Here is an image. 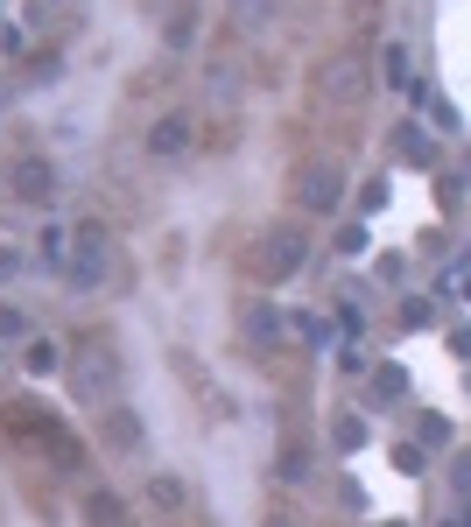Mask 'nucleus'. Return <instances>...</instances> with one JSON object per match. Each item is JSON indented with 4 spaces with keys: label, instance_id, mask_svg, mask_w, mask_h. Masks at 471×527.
<instances>
[{
    "label": "nucleus",
    "instance_id": "nucleus-7",
    "mask_svg": "<svg viewBox=\"0 0 471 527\" xmlns=\"http://www.w3.org/2000/svg\"><path fill=\"white\" fill-rule=\"evenodd\" d=\"M148 500H155V506H184V478H169V472L148 478Z\"/></svg>",
    "mask_w": 471,
    "mask_h": 527
},
{
    "label": "nucleus",
    "instance_id": "nucleus-9",
    "mask_svg": "<svg viewBox=\"0 0 471 527\" xmlns=\"http://www.w3.org/2000/svg\"><path fill=\"white\" fill-rule=\"evenodd\" d=\"M401 155H408V162H429L436 148H429V134H422V127H408V141H401Z\"/></svg>",
    "mask_w": 471,
    "mask_h": 527
},
{
    "label": "nucleus",
    "instance_id": "nucleus-2",
    "mask_svg": "<svg viewBox=\"0 0 471 527\" xmlns=\"http://www.w3.org/2000/svg\"><path fill=\"white\" fill-rule=\"evenodd\" d=\"M71 274H78L85 289L105 282V225H78V261H71Z\"/></svg>",
    "mask_w": 471,
    "mask_h": 527
},
{
    "label": "nucleus",
    "instance_id": "nucleus-12",
    "mask_svg": "<svg viewBox=\"0 0 471 527\" xmlns=\"http://www.w3.org/2000/svg\"><path fill=\"white\" fill-rule=\"evenodd\" d=\"M450 485H457V492L471 500V464H457V472H450Z\"/></svg>",
    "mask_w": 471,
    "mask_h": 527
},
{
    "label": "nucleus",
    "instance_id": "nucleus-6",
    "mask_svg": "<svg viewBox=\"0 0 471 527\" xmlns=\"http://www.w3.org/2000/svg\"><path fill=\"white\" fill-rule=\"evenodd\" d=\"M184 141H190V120H162V127L148 134V148H155V155H176Z\"/></svg>",
    "mask_w": 471,
    "mask_h": 527
},
{
    "label": "nucleus",
    "instance_id": "nucleus-10",
    "mask_svg": "<svg viewBox=\"0 0 471 527\" xmlns=\"http://www.w3.org/2000/svg\"><path fill=\"white\" fill-rule=\"evenodd\" d=\"M22 331H28V316H22V310H7V303H0V338H22Z\"/></svg>",
    "mask_w": 471,
    "mask_h": 527
},
{
    "label": "nucleus",
    "instance_id": "nucleus-1",
    "mask_svg": "<svg viewBox=\"0 0 471 527\" xmlns=\"http://www.w3.org/2000/svg\"><path fill=\"white\" fill-rule=\"evenodd\" d=\"M71 387H78V401H113V387H120V359H113V352H85L78 373H71Z\"/></svg>",
    "mask_w": 471,
    "mask_h": 527
},
{
    "label": "nucleus",
    "instance_id": "nucleus-4",
    "mask_svg": "<svg viewBox=\"0 0 471 527\" xmlns=\"http://www.w3.org/2000/svg\"><path fill=\"white\" fill-rule=\"evenodd\" d=\"M56 176H50V162H22V169H15V190H22V197H28V204H50V197H56Z\"/></svg>",
    "mask_w": 471,
    "mask_h": 527
},
{
    "label": "nucleus",
    "instance_id": "nucleus-11",
    "mask_svg": "<svg viewBox=\"0 0 471 527\" xmlns=\"http://www.w3.org/2000/svg\"><path fill=\"white\" fill-rule=\"evenodd\" d=\"M338 254H366V225H345V233H338Z\"/></svg>",
    "mask_w": 471,
    "mask_h": 527
},
{
    "label": "nucleus",
    "instance_id": "nucleus-8",
    "mask_svg": "<svg viewBox=\"0 0 471 527\" xmlns=\"http://www.w3.org/2000/svg\"><path fill=\"white\" fill-rule=\"evenodd\" d=\"M28 373H56V344H50V338L28 344Z\"/></svg>",
    "mask_w": 471,
    "mask_h": 527
},
{
    "label": "nucleus",
    "instance_id": "nucleus-13",
    "mask_svg": "<svg viewBox=\"0 0 471 527\" xmlns=\"http://www.w3.org/2000/svg\"><path fill=\"white\" fill-rule=\"evenodd\" d=\"M387 527H401V521H387Z\"/></svg>",
    "mask_w": 471,
    "mask_h": 527
},
{
    "label": "nucleus",
    "instance_id": "nucleus-3",
    "mask_svg": "<svg viewBox=\"0 0 471 527\" xmlns=\"http://www.w3.org/2000/svg\"><path fill=\"white\" fill-rule=\"evenodd\" d=\"M303 204L310 211H338V169H331V162H316L310 176H303Z\"/></svg>",
    "mask_w": 471,
    "mask_h": 527
},
{
    "label": "nucleus",
    "instance_id": "nucleus-5",
    "mask_svg": "<svg viewBox=\"0 0 471 527\" xmlns=\"http://www.w3.org/2000/svg\"><path fill=\"white\" fill-rule=\"evenodd\" d=\"M85 521L92 527H127V506L113 500V492H92V500H85Z\"/></svg>",
    "mask_w": 471,
    "mask_h": 527
}]
</instances>
